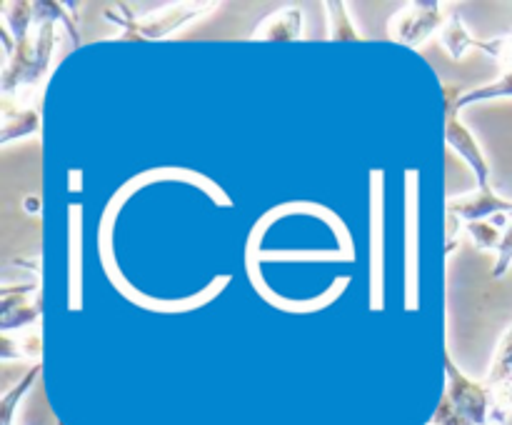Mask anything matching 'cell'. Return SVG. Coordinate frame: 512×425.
<instances>
[{"mask_svg": "<svg viewBox=\"0 0 512 425\" xmlns=\"http://www.w3.org/2000/svg\"><path fill=\"white\" fill-rule=\"evenodd\" d=\"M43 125L40 118V105L33 108H13V105H3V125H0V143L8 145L13 140L30 138Z\"/></svg>", "mask_w": 512, "mask_h": 425, "instance_id": "obj_10", "label": "cell"}, {"mask_svg": "<svg viewBox=\"0 0 512 425\" xmlns=\"http://www.w3.org/2000/svg\"><path fill=\"white\" fill-rule=\"evenodd\" d=\"M215 8H220V3L203 0V3H170L160 10H150V13H135L125 3H118L108 5L103 15L105 20L120 28V35L115 40H165L173 38L185 25L203 18Z\"/></svg>", "mask_w": 512, "mask_h": 425, "instance_id": "obj_2", "label": "cell"}, {"mask_svg": "<svg viewBox=\"0 0 512 425\" xmlns=\"http://www.w3.org/2000/svg\"><path fill=\"white\" fill-rule=\"evenodd\" d=\"M303 8L300 5H283L265 15L255 25L250 40H270V43H288V40H303Z\"/></svg>", "mask_w": 512, "mask_h": 425, "instance_id": "obj_9", "label": "cell"}, {"mask_svg": "<svg viewBox=\"0 0 512 425\" xmlns=\"http://www.w3.org/2000/svg\"><path fill=\"white\" fill-rule=\"evenodd\" d=\"M485 385L490 390V420L505 423L512 415V325L495 348Z\"/></svg>", "mask_w": 512, "mask_h": 425, "instance_id": "obj_7", "label": "cell"}, {"mask_svg": "<svg viewBox=\"0 0 512 425\" xmlns=\"http://www.w3.org/2000/svg\"><path fill=\"white\" fill-rule=\"evenodd\" d=\"M40 353H43V335H40V325L33 328L18 330V338L13 333H3V350L0 358L3 360H18V358H35L40 363Z\"/></svg>", "mask_w": 512, "mask_h": 425, "instance_id": "obj_11", "label": "cell"}, {"mask_svg": "<svg viewBox=\"0 0 512 425\" xmlns=\"http://www.w3.org/2000/svg\"><path fill=\"white\" fill-rule=\"evenodd\" d=\"M40 313H43V295H40L38 283L5 285L0 293V330L3 333L40 325Z\"/></svg>", "mask_w": 512, "mask_h": 425, "instance_id": "obj_6", "label": "cell"}, {"mask_svg": "<svg viewBox=\"0 0 512 425\" xmlns=\"http://www.w3.org/2000/svg\"><path fill=\"white\" fill-rule=\"evenodd\" d=\"M465 230H468L470 238H473V243L478 245L480 250H495V253H498L505 230H500V225H495L493 220H475V223H465Z\"/></svg>", "mask_w": 512, "mask_h": 425, "instance_id": "obj_16", "label": "cell"}, {"mask_svg": "<svg viewBox=\"0 0 512 425\" xmlns=\"http://www.w3.org/2000/svg\"><path fill=\"white\" fill-rule=\"evenodd\" d=\"M325 10H328L330 18V40H363V35L350 23L348 3H343V0H328Z\"/></svg>", "mask_w": 512, "mask_h": 425, "instance_id": "obj_15", "label": "cell"}, {"mask_svg": "<svg viewBox=\"0 0 512 425\" xmlns=\"http://www.w3.org/2000/svg\"><path fill=\"white\" fill-rule=\"evenodd\" d=\"M448 8L450 5L440 3V0H410L390 18V40L405 45V48H420L430 35H440L450 18Z\"/></svg>", "mask_w": 512, "mask_h": 425, "instance_id": "obj_4", "label": "cell"}, {"mask_svg": "<svg viewBox=\"0 0 512 425\" xmlns=\"http://www.w3.org/2000/svg\"><path fill=\"white\" fill-rule=\"evenodd\" d=\"M40 370H43V363H33V368H30L28 373L20 378V383H15L13 388H10L8 393L0 398V425H13L15 408H18V403L23 400V395L33 388V383L38 380Z\"/></svg>", "mask_w": 512, "mask_h": 425, "instance_id": "obj_13", "label": "cell"}, {"mask_svg": "<svg viewBox=\"0 0 512 425\" xmlns=\"http://www.w3.org/2000/svg\"><path fill=\"white\" fill-rule=\"evenodd\" d=\"M445 208H448L450 220L475 223V220H490L495 215H512V200L498 195L493 188H478L465 198H450Z\"/></svg>", "mask_w": 512, "mask_h": 425, "instance_id": "obj_8", "label": "cell"}, {"mask_svg": "<svg viewBox=\"0 0 512 425\" xmlns=\"http://www.w3.org/2000/svg\"><path fill=\"white\" fill-rule=\"evenodd\" d=\"M495 255H498V258H495V265H493V278L500 280L505 278V273H508L512 265V215H510V225L503 233V243H500L498 253Z\"/></svg>", "mask_w": 512, "mask_h": 425, "instance_id": "obj_18", "label": "cell"}, {"mask_svg": "<svg viewBox=\"0 0 512 425\" xmlns=\"http://www.w3.org/2000/svg\"><path fill=\"white\" fill-rule=\"evenodd\" d=\"M475 50L480 53L490 55L493 60H498L505 70H512V30L505 35H498V38H490V40H480L475 38Z\"/></svg>", "mask_w": 512, "mask_h": 425, "instance_id": "obj_17", "label": "cell"}, {"mask_svg": "<svg viewBox=\"0 0 512 425\" xmlns=\"http://www.w3.org/2000/svg\"><path fill=\"white\" fill-rule=\"evenodd\" d=\"M448 385L440 398L430 425H488L490 420V390L485 380H473L453 363L450 350H443Z\"/></svg>", "mask_w": 512, "mask_h": 425, "instance_id": "obj_3", "label": "cell"}, {"mask_svg": "<svg viewBox=\"0 0 512 425\" xmlns=\"http://www.w3.org/2000/svg\"><path fill=\"white\" fill-rule=\"evenodd\" d=\"M440 43H443V48L448 50L453 60H463L468 50H473L475 38L468 33L463 20H460V13H450L448 23L440 30Z\"/></svg>", "mask_w": 512, "mask_h": 425, "instance_id": "obj_12", "label": "cell"}, {"mask_svg": "<svg viewBox=\"0 0 512 425\" xmlns=\"http://www.w3.org/2000/svg\"><path fill=\"white\" fill-rule=\"evenodd\" d=\"M500 98H512V70H505L498 80L488 85H480V88L463 90L458 105L465 108V105L473 103H485V100H500Z\"/></svg>", "mask_w": 512, "mask_h": 425, "instance_id": "obj_14", "label": "cell"}, {"mask_svg": "<svg viewBox=\"0 0 512 425\" xmlns=\"http://www.w3.org/2000/svg\"><path fill=\"white\" fill-rule=\"evenodd\" d=\"M73 3H55V0H40L33 3V23L30 28L10 35L3 30L5 45V68L0 78L3 90V105L13 108H33L43 98V83L48 80L50 65H53L55 45H58V25L68 30L75 45H80L78 25H75Z\"/></svg>", "mask_w": 512, "mask_h": 425, "instance_id": "obj_1", "label": "cell"}, {"mask_svg": "<svg viewBox=\"0 0 512 425\" xmlns=\"http://www.w3.org/2000/svg\"><path fill=\"white\" fill-rule=\"evenodd\" d=\"M443 88V103H445V140H448L450 148L455 150V153L460 155V158L465 160V163L473 168L475 178H478V188H490V165H488V158H485L483 148H480V143L475 140V135L470 133L468 125L460 120V95H463V90L458 88V85H450V83H443L440 85Z\"/></svg>", "mask_w": 512, "mask_h": 425, "instance_id": "obj_5", "label": "cell"}, {"mask_svg": "<svg viewBox=\"0 0 512 425\" xmlns=\"http://www.w3.org/2000/svg\"><path fill=\"white\" fill-rule=\"evenodd\" d=\"M58 425H63V423H58Z\"/></svg>", "mask_w": 512, "mask_h": 425, "instance_id": "obj_19", "label": "cell"}]
</instances>
